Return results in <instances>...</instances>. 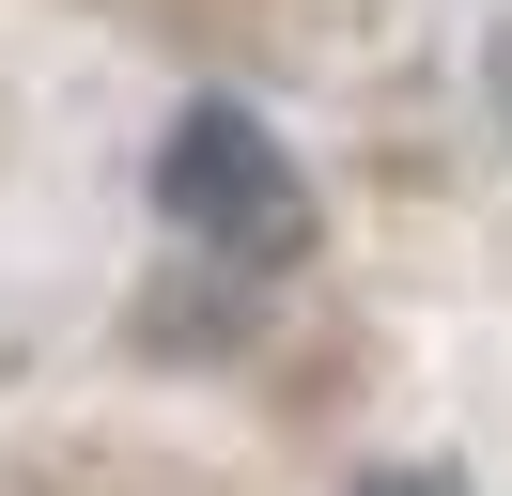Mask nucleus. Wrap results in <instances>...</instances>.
I'll use <instances>...</instances> for the list:
<instances>
[{"mask_svg": "<svg viewBox=\"0 0 512 496\" xmlns=\"http://www.w3.org/2000/svg\"><path fill=\"white\" fill-rule=\"evenodd\" d=\"M373 496H435V481H373Z\"/></svg>", "mask_w": 512, "mask_h": 496, "instance_id": "nucleus-2", "label": "nucleus"}, {"mask_svg": "<svg viewBox=\"0 0 512 496\" xmlns=\"http://www.w3.org/2000/svg\"><path fill=\"white\" fill-rule=\"evenodd\" d=\"M171 217H187L202 248H233V264H280V248L311 233V186H295V155L264 140L249 109H187L171 124Z\"/></svg>", "mask_w": 512, "mask_h": 496, "instance_id": "nucleus-1", "label": "nucleus"}]
</instances>
